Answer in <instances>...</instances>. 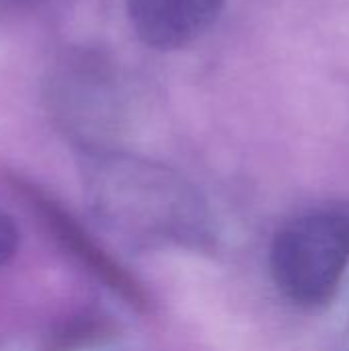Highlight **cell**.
Returning <instances> with one entry per match:
<instances>
[{"label": "cell", "mask_w": 349, "mask_h": 351, "mask_svg": "<svg viewBox=\"0 0 349 351\" xmlns=\"http://www.w3.org/2000/svg\"><path fill=\"white\" fill-rule=\"evenodd\" d=\"M226 0H128L138 39L158 51L191 45L220 16Z\"/></svg>", "instance_id": "4"}, {"label": "cell", "mask_w": 349, "mask_h": 351, "mask_svg": "<svg viewBox=\"0 0 349 351\" xmlns=\"http://www.w3.org/2000/svg\"><path fill=\"white\" fill-rule=\"evenodd\" d=\"M349 265V202H331L292 218L274 239L269 269L276 288L298 306H321Z\"/></svg>", "instance_id": "2"}, {"label": "cell", "mask_w": 349, "mask_h": 351, "mask_svg": "<svg viewBox=\"0 0 349 351\" xmlns=\"http://www.w3.org/2000/svg\"><path fill=\"white\" fill-rule=\"evenodd\" d=\"M27 191L31 195L33 206H37V210L43 214L45 224L58 234V239L64 243L66 249H70L86 267H91V271H95L103 282H107L111 288H115L121 296L134 300V304H140L142 302V294L136 290V286H132V282L119 271V267H115L103 253H99L95 249L93 243H88L82 237V232L78 230V226H74L72 220L53 202H49L41 193H35V189H31V187Z\"/></svg>", "instance_id": "5"}, {"label": "cell", "mask_w": 349, "mask_h": 351, "mask_svg": "<svg viewBox=\"0 0 349 351\" xmlns=\"http://www.w3.org/2000/svg\"><path fill=\"white\" fill-rule=\"evenodd\" d=\"M123 97L117 70L97 51H66L45 78L53 119L84 152L109 148L107 140L123 119Z\"/></svg>", "instance_id": "3"}, {"label": "cell", "mask_w": 349, "mask_h": 351, "mask_svg": "<svg viewBox=\"0 0 349 351\" xmlns=\"http://www.w3.org/2000/svg\"><path fill=\"white\" fill-rule=\"evenodd\" d=\"M19 247V230L12 218L0 210V267H4L16 253Z\"/></svg>", "instance_id": "6"}, {"label": "cell", "mask_w": 349, "mask_h": 351, "mask_svg": "<svg viewBox=\"0 0 349 351\" xmlns=\"http://www.w3.org/2000/svg\"><path fill=\"white\" fill-rule=\"evenodd\" d=\"M84 193L97 218L134 245L197 243L206 212L175 171L113 148L84 152Z\"/></svg>", "instance_id": "1"}, {"label": "cell", "mask_w": 349, "mask_h": 351, "mask_svg": "<svg viewBox=\"0 0 349 351\" xmlns=\"http://www.w3.org/2000/svg\"><path fill=\"white\" fill-rule=\"evenodd\" d=\"M25 2H33V0H0V4H25Z\"/></svg>", "instance_id": "7"}, {"label": "cell", "mask_w": 349, "mask_h": 351, "mask_svg": "<svg viewBox=\"0 0 349 351\" xmlns=\"http://www.w3.org/2000/svg\"><path fill=\"white\" fill-rule=\"evenodd\" d=\"M337 351H349V339L348 341H346V343H344V346H341V348H339V350Z\"/></svg>", "instance_id": "8"}]
</instances>
